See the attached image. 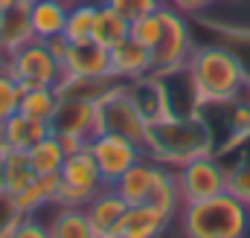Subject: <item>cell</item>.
<instances>
[{
    "label": "cell",
    "instance_id": "obj_30",
    "mask_svg": "<svg viewBox=\"0 0 250 238\" xmlns=\"http://www.w3.org/2000/svg\"><path fill=\"white\" fill-rule=\"evenodd\" d=\"M21 93H23V87L6 70H0V122H6L12 114H18Z\"/></svg>",
    "mask_w": 250,
    "mask_h": 238
},
{
    "label": "cell",
    "instance_id": "obj_6",
    "mask_svg": "<svg viewBox=\"0 0 250 238\" xmlns=\"http://www.w3.org/2000/svg\"><path fill=\"white\" fill-rule=\"evenodd\" d=\"M6 73L21 84V87H56L64 76V64L50 50L44 41H32L12 56H6Z\"/></svg>",
    "mask_w": 250,
    "mask_h": 238
},
{
    "label": "cell",
    "instance_id": "obj_37",
    "mask_svg": "<svg viewBox=\"0 0 250 238\" xmlns=\"http://www.w3.org/2000/svg\"><path fill=\"white\" fill-rule=\"evenodd\" d=\"M18 3H21V0H0V15H6V12H9V9H15Z\"/></svg>",
    "mask_w": 250,
    "mask_h": 238
},
{
    "label": "cell",
    "instance_id": "obj_21",
    "mask_svg": "<svg viewBox=\"0 0 250 238\" xmlns=\"http://www.w3.org/2000/svg\"><path fill=\"white\" fill-rule=\"evenodd\" d=\"M59 175H38L32 186H26L21 195H15L12 198V203H15V209L21 212V215H35L44 203H56V198H59Z\"/></svg>",
    "mask_w": 250,
    "mask_h": 238
},
{
    "label": "cell",
    "instance_id": "obj_32",
    "mask_svg": "<svg viewBox=\"0 0 250 238\" xmlns=\"http://www.w3.org/2000/svg\"><path fill=\"white\" fill-rule=\"evenodd\" d=\"M233 114H230V131H233V142H245L250 137V99L239 102L233 99Z\"/></svg>",
    "mask_w": 250,
    "mask_h": 238
},
{
    "label": "cell",
    "instance_id": "obj_28",
    "mask_svg": "<svg viewBox=\"0 0 250 238\" xmlns=\"http://www.w3.org/2000/svg\"><path fill=\"white\" fill-rule=\"evenodd\" d=\"M160 32H163V20H160V12H151V15H143L137 20H131L128 26V38H134L137 44L154 50V44L160 41Z\"/></svg>",
    "mask_w": 250,
    "mask_h": 238
},
{
    "label": "cell",
    "instance_id": "obj_25",
    "mask_svg": "<svg viewBox=\"0 0 250 238\" xmlns=\"http://www.w3.org/2000/svg\"><path fill=\"white\" fill-rule=\"evenodd\" d=\"M26 154H29V163H32L35 175H59L62 166H64V160H67L62 142H59V137H56L53 131H50L44 139H38Z\"/></svg>",
    "mask_w": 250,
    "mask_h": 238
},
{
    "label": "cell",
    "instance_id": "obj_12",
    "mask_svg": "<svg viewBox=\"0 0 250 238\" xmlns=\"http://www.w3.org/2000/svg\"><path fill=\"white\" fill-rule=\"evenodd\" d=\"M64 73L67 76H87V79L111 76V50L102 47V44H96L93 38L70 44V53L64 59Z\"/></svg>",
    "mask_w": 250,
    "mask_h": 238
},
{
    "label": "cell",
    "instance_id": "obj_40",
    "mask_svg": "<svg viewBox=\"0 0 250 238\" xmlns=\"http://www.w3.org/2000/svg\"><path fill=\"white\" fill-rule=\"evenodd\" d=\"M64 3H67V6H73V3H82V0H64Z\"/></svg>",
    "mask_w": 250,
    "mask_h": 238
},
{
    "label": "cell",
    "instance_id": "obj_29",
    "mask_svg": "<svg viewBox=\"0 0 250 238\" xmlns=\"http://www.w3.org/2000/svg\"><path fill=\"white\" fill-rule=\"evenodd\" d=\"M227 192L250 206V157H242L227 169Z\"/></svg>",
    "mask_w": 250,
    "mask_h": 238
},
{
    "label": "cell",
    "instance_id": "obj_24",
    "mask_svg": "<svg viewBox=\"0 0 250 238\" xmlns=\"http://www.w3.org/2000/svg\"><path fill=\"white\" fill-rule=\"evenodd\" d=\"M47 230L53 238H96L93 224L82 206H62L56 218L47 224Z\"/></svg>",
    "mask_w": 250,
    "mask_h": 238
},
{
    "label": "cell",
    "instance_id": "obj_15",
    "mask_svg": "<svg viewBox=\"0 0 250 238\" xmlns=\"http://www.w3.org/2000/svg\"><path fill=\"white\" fill-rule=\"evenodd\" d=\"M125 84H128V90H131L137 108L143 111V117L148 119V122H157V119H163V117H172L169 96H166V84H163L160 76L148 73V76H143V79H137V81H125Z\"/></svg>",
    "mask_w": 250,
    "mask_h": 238
},
{
    "label": "cell",
    "instance_id": "obj_23",
    "mask_svg": "<svg viewBox=\"0 0 250 238\" xmlns=\"http://www.w3.org/2000/svg\"><path fill=\"white\" fill-rule=\"evenodd\" d=\"M128 20L108 3V0H99V9H96V23H93V41L102 44V47H114L120 44L123 38H128Z\"/></svg>",
    "mask_w": 250,
    "mask_h": 238
},
{
    "label": "cell",
    "instance_id": "obj_4",
    "mask_svg": "<svg viewBox=\"0 0 250 238\" xmlns=\"http://www.w3.org/2000/svg\"><path fill=\"white\" fill-rule=\"evenodd\" d=\"M96 134H120L137 142L146 151L148 139V119L137 108L131 90L125 81H117L111 90H105L96 99Z\"/></svg>",
    "mask_w": 250,
    "mask_h": 238
},
{
    "label": "cell",
    "instance_id": "obj_18",
    "mask_svg": "<svg viewBox=\"0 0 250 238\" xmlns=\"http://www.w3.org/2000/svg\"><path fill=\"white\" fill-rule=\"evenodd\" d=\"M0 35H3L6 56H12L15 50L35 41V32H32V23H29V0H21L15 9L0 15Z\"/></svg>",
    "mask_w": 250,
    "mask_h": 238
},
{
    "label": "cell",
    "instance_id": "obj_27",
    "mask_svg": "<svg viewBox=\"0 0 250 238\" xmlns=\"http://www.w3.org/2000/svg\"><path fill=\"white\" fill-rule=\"evenodd\" d=\"M56 105H59V90H56V87H23L18 111L29 119L50 122Z\"/></svg>",
    "mask_w": 250,
    "mask_h": 238
},
{
    "label": "cell",
    "instance_id": "obj_41",
    "mask_svg": "<svg viewBox=\"0 0 250 238\" xmlns=\"http://www.w3.org/2000/svg\"><path fill=\"white\" fill-rule=\"evenodd\" d=\"M0 70H6V61H3V59H0Z\"/></svg>",
    "mask_w": 250,
    "mask_h": 238
},
{
    "label": "cell",
    "instance_id": "obj_36",
    "mask_svg": "<svg viewBox=\"0 0 250 238\" xmlns=\"http://www.w3.org/2000/svg\"><path fill=\"white\" fill-rule=\"evenodd\" d=\"M47 44V50L56 56V59L64 64V59H67V53H70V41L64 38V35H56V38H50V41H44Z\"/></svg>",
    "mask_w": 250,
    "mask_h": 238
},
{
    "label": "cell",
    "instance_id": "obj_3",
    "mask_svg": "<svg viewBox=\"0 0 250 238\" xmlns=\"http://www.w3.org/2000/svg\"><path fill=\"white\" fill-rule=\"evenodd\" d=\"M181 230L189 238H242L250 230V206L230 192L184 203L178 212Z\"/></svg>",
    "mask_w": 250,
    "mask_h": 238
},
{
    "label": "cell",
    "instance_id": "obj_7",
    "mask_svg": "<svg viewBox=\"0 0 250 238\" xmlns=\"http://www.w3.org/2000/svg\"><path fill=\"white\" fill-rule=\"evenodd\" d=\"M59 206H87L90 198L105 186V180L99 175V166L90 154V148H82L76 154H70L64 160L62 172H59Z\"/></svg>",
    "mask_w": 250,
    "mask_h": 238
},
{
    "label": "cell",
    "instance_id": "obj_20",
    "mask_svg": "<svg viewBox=\"0 0 250 238\" xmlns=\"http://www.w3.org/2000/svg\"><path fill=\"white\" fill-rule=\"evenodd\" d=\"M146 203H151V206L178 218L184 200H181V189H178V178H175L172 166H163V163L154 166V180H151V192H148Z\"/></svg>",
    "mask_w": 250,
    "mask_h": 238
},
{
    "label": "cell",
    "instance_id": "obj_11",
    "mask_svg": "<svg viewBox=\"0 0 250 238\" xmlns=\"http://www.w3.org/2000/svg\"><path fill=\"white\" fill-rule=\"evenodd\" d=\"M175 221V215L151 206V203H137L128 206L123 215V221L114 227L111 238H154L163 236L169 230V224Z\"/></svg>",
    "mask_w": 250,
    "mask_h": 238
},
{
    "label": "cell",
    "instance_id": "obj_2",
    "mask_svg": "<svg viewBox=\"0 0 250 238\" xmlns=\"http://www.w3.org/2000/svg\"><path fill=\"white\" fill-rule=\"evenodd\" d=\"M195 96L204 105H230L248 87V70L230 47H195L187 61Z\"/></svg>",
    "mask_w": 250,
    "mask_h": 238
},
{
    "label": "cell",
    "instance_id": "obj_39",
    "mask_svg": "<svg viewBox=\"0 0 250 238\" xmlns=\"http://www.w3.org/2000/svg\"><path fill=\"white\" fill-rule=\"evenodd\" d=\"M0 59L6 61V50H3V35H0Z\"/></svg>",
    "mask_w": 250,
    "mask_h": 238
},
{
    "label": "cell",
    "instance_id": "obj_26",
    "mask_svg": "<svg viewBox=\"0 0 250 238\" xmlns=\"http://www.w3.org/2000/svg\"><path fill=\"white\" fill-rule=\"evenodd\" d=\"M96 9L99 3H90V0H82V3H73L67 9V23H64V38L70 44H79V41H90L93 38V23H96Z\"/></svg>",
    "mask_w": 250,
    "mask_h": 238
},
{
    "label": "cell",
    "instance_id": "obj_38",
    "mask_svg": "<svg viewBox=\"0 0 250 238\" xmlns=\"http://www.w3.org/2000/svg\"><path fill=\"white\" fill-rule=\"evenodd\" d=\"M0 192H3V154H0Z\"/></svg>",
    "mask_w": 250,
    "mask_h": 238
},
{
    "label": "cell",
    "instance_id": "obj_35",
    "mask_svg": "<svg viewBox=\"0 0 250 238\" xmlns=\"http://www.w3.org/2000/svg\"><path fill=\"white\" fill-rule=\"evenodd\" d=\"M215 0H172V6L184 15H201L204 9H209Z\"/></svg>",
    "mask_w": 250,
    "mask_h": 238
},
{
    "label": "cell",
    "instance_id": "obj_1",
    "mask_svg": "<svg viewBox=\"0 0 250 238\" xmlns=\"http://www.w3.org/2000/svg\"><path fill=\"white\" fill-rule=\"evenodd\" d=\"M212 131L201 119V114H172L157 122H148L146 154L154 163L181 169L189 160L212 154Z\"/></svg>",
    "mask_w": 250,
    "mask_h": 238
},
{
    "label": "cell",
    "instance_id": "obj_5",
    "mask_svg": "<svg viewBox=\"0 0 250 238\" xmlns=\"http://www.w3.org/2000/svg\"><path fill=\"white\" fill-rule=\"evenodd\" d=\"M157 12H160V20H163V32H160V41L151 50V67H154L151 73L163 76V73L184 70L195 44H192L189 26L184 20V12H178L175 6H160Z\"/></svg>",
    "mask_w": 250,
    "mask_h": 238
},
{
    "label": "cell",
    "instance_id": "obj_31",
    "mask_svg": "<svg viewBox=\"0 0 250 238\" xmlns=\"http://www.w3.org/2000/svg\"><path fill=\"white\" fill-rule=\"evenodd\" d=\"M108 3L123 15L128 23H131V20H137V18H143V15L157 12V9L163 6V0H108Z\"/></svg>",
    "mask_w": 250,
    "mask_h": 238
},
{
    "label": "cell",
    "instance_id": "obj_22",
    "mask_svg": "<svg viewBox=\"0 0 250 238\" xmlns=\"http://www.w3.org/2000/svg\"><path fill=\"white\" fill-rule=\"evenodd\" d=\"M35 169L29 163V154L26 151H6L3 154V192L9 198L21 195L26 186L35 183Z\"/></svg>",
    "mask_w": 250,
    "mask_h": 238
},
{
    "label": "cell",
    "instance_id": "obj_34",
    "mask_svg": "<svg viewBox=\"0 0 250 238\" xmlns=\"http://www.w3.org/2000/svg\"><path fill=\"white\" fill-rule=\"evenodd\" d=\"M59 137V142H62L64 154L70 157V154H76V151H82V148H87V142L90 139H84V137H76V134H56Z\"/></svg>",
    "mask_w": 250,
    "mask_h": 238
},
{
    "label": "cell",
    "instance_id": "obj_19",
    "mask_svg": "<svg viewBox=\"0 0 250 238\" xmlns=\"http://www.w3.org/2000/svg\"><path fill=\"white\" fill-rule=\"evenodd\" d=\"M154 166H157V163L146 154V157H140V160L125 172L123 178L114 183V189L125 198V203H128V206H137V203H146V200H148L151 180H154Z\"/></svg>",
    "mask_w": 250,
    "mask_h": 238
},
{
    "label": "cell",
    "instance_id": "obj_33",
    "mask_svg": "<svg viewBox=\"0 0 250 238\" xmlns=\"http://www.w3.org/2000/svg\"><path fill=\"white\" fill-rule=\"evenodd\" d=\"M15 236L18 238H44V236H50V230L44 224H38L32 215H23L21 224H18V230H15Z\"/></svg>",
    "mask_w": 250,
    "mask_h": 238
},
{
    "label": "cell",
    "instance_id": "obj_14",
    "mask_svg": "<svg viewBox=\"0 0 250 238\" xmlns=\"http://www.w3.org/2000/svg\"><path fill=\"white\" fill-rule=\"evenodd\" d=\"M125 209H128V203H125L123 195H120L114 186H102V189L90 198V203L84 206V212H87V218H90V224H93L96 238H111L114 227L123 221Z\"/></svg>",
    "mask_w": 250,
    "mask_h": 238
},
{
    "label": "cell",
    "instance_id": "obj_17",
    "mask_svg": "<svg viewBox=\"0 0 250 238\" xmlns=\"http://www.w3.org/2000/svg\"><path fill=\"white\" fill-rule=\"evenodd\" d=\"M67 3L64 0H29V23L38 41H50L56 35H64L67 23Z\"/></svg>",
    "mask_w": 250,
    "mask_h": 238
},
{
    "label": "cell",
    "instance_id": "obj_8",
    "mask_svg": "<svg viewBox=\"0 0 250 238\" xmlns=\"http://www.w3.org/2000/svg\"><path fill=\"white\" fill-rule=\"evenodd\" d=\"M175 178H178L184 203H195V200L227 192V166L218 163L212 154L184 163L181 169H175Z\"/></svg>",
    "mask_w": 250,
    "mask_h": 238
},
{
    "label": "cell",
    "instance_id": "obj_10",
    "mask_svg": "<svg viewBox=\"0 0 250 238\" xmlns=\"http://www.w3.org/2000/svg\"><path fill=\"white\" fill-rule=\"evenodd\" d=\"M50 131L93 139L96 137V102L82 99V96H59V105L50 117Z\"/></svg>",
    "mask_w": 250,
    "mask_h": 238
},
{
    "label": "cell",
    "instance_id": "obj_13",
    "mask_svg": "<svg viewBox=\"0 0 250 238\" xmlns=\"http://www.w3.org/2000/svg\"><path fill=\"white\" fill-rule=\"evenodd\" d=\"M151 70V50L137 44L134 38H123L111 47V76L117 81H137Z\"/></svg>",
    "mask_w": 250,
    "mask_h": 238
},
{
    "label": "cell",
    "instance_id": "obj_16",
    "mask_svg": "<svg viewBox=\"0 0 250 238\" xmlns=\"http://www.w3.org/2000/svg\"><path fill=\"white\" fill-rule=\"evenodd\" d=\"M47 134H50V122L29 119V117H23L21 111L12 114L6 122H0V139L6 142L9 151H29Z\"/></svg>",
    "mask_w": 250,
    "mask_h": 238
},
{
    "label": "cell",
    "instance_id": "obj_9",
    "mask_svg": "<svg viewBox=\"0 0 250 238\" xmlns=\"http://www.w3.org/2000/svg\"><path fill=\"white\" fill-rule=\"evenodd\" d=\"M87 148L99 166L105 186H114L140 157H146V151L137 142H131L128 137H120V134H96L87 142Z\"/></svg>",
    "mask_w": 250,
    "mask_h": 238
}]
</instances>
